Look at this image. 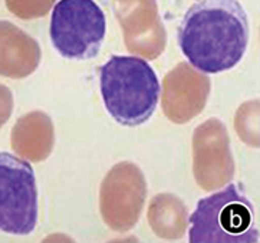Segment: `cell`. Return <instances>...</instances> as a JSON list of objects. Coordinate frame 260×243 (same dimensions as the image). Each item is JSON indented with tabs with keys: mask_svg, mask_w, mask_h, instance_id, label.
Instances as JSON below:
<instances>
[{
	"mask_svg": "<svg viewBox=\"0 0 260 243\" xmlns=\"http://www.w3.org/2000/svg\"><path fill=\"white\" fill-rule=\"evenodd\" d=\"M250 38L239 0H196L178 26V46L203 74H218L243 59Z\"/></svg>",
	"mask_w": 260,
	"mask_h": 243,
	"instance_id": "6da1fadb",
	"label": "cell"
},
{
	"mask_svg": "<svg viewBox=\"0 0 260 243\" xmlns=\"http://www.w3.org/2000/svg\"><path fill=\"white\" fill-rule=\"evenodd\" d=\"M100 86L105 108L121 126H141L158 105V78L150 64L138 56H112L101 68Z\"/></svg>",
	"mask_w": 260,
	"mask_h": 243,
	"instance_id": "7a4b0ae2",
	"label": "cell"
},
{
	"mask_svg": "<svg viewBox=\"0 0 260 243\" xmlns=\"http://www.w3.org/2000/svg\"><path fill=\"white\" fill-rule=\"evenodd\" d=\"M188 239L193 243H257L254 210L243 189L230 183L197 203L190 216Z\"/></svg>",
	"mask_w": 260,
	"mask_h": 243,
	"instance_id": "3957f363",
	"label": "cell"
},
{
	"mask_svg": "<svg viewBox=\"0 0 260 243\" xmlns=\"http://www.w3.org/2000/svg\"><path fill=\"white\" fill-rule=\"evenodd\" d=\"M51 41L69 60L95 58L107 34V17L95 0H59L52 10Z\"/></svg>",
	"mask_w": 260,
	"mask_h": 243,
	"instance_id": "277c9868",
	"label": "cell"
},
{
	"mask_svg": "<svg viewBox=\"0 0 260 243\" xmlns=\"http://www.w3.org/2000/svg\"><path fill=\"white\" fill-rule=\"evenodd\" d=\"M38 223V187L32 166L0 153V232L30 235Z\"/></svg>",
	"mask_w": 260,
	"mask_h": 243,
	"instance_id": "5b68a950",
	"label": "cell"
},
{
	"mask_svg": "<svg viewBox=\"0 0 260 243\" xmlns=\"http://www.w3.org/2000/svg\"><path fill=\"white\" fill-rule=\"evenodd\" d=\"M145 180L138 167L121 163L102 183L101 213L109 227L125 232L134 226L145 200Z\"/></svg>",
	"mask_w": 260,
	"mask_h": 243,
	"instance_id": "8992f818",
	"label": "cell"
},
{
	"mask_svg": "<svg viewBox=\"0 0 260 243\" xmlns=\"http://www.w3.org/2000/svg\"><path fill=\"white\" fill-rule=\"evenodd\" d=\"M39 62V43L17 26L0 22V74L23 78L34 74Z\"/></svg>",
	"mask_w": 260,
	"mask_h": 243,
	"instance_id": "52a82bcc",
	"label": "cell"
},
{
	"mask_svg": "<svg viewBox=\"0 0 260 243\" xmlns=\"http://www.w3.org/2000/svg\"><path fill=\"white\" fill-rule=\"evenodd\" d=\"M19 3V6L13 9L15 15L22 19H34V17H41L46 15L55 3V0H10L8 2V6Z\"/></svg>",
	"mask_w": 260,
	"mask_h": 243,
	"instance_id": "ba28073f",
	"label": "cell"
},
{
	"mask_svg": "<svg viewBox=\"0 0 260 243\" xmlns=\"http://www.w3.org/2000/svg\"><path fill=\"white\" fill-rule=\"evenodd\" d=\"M12 108H13V100L10 91L5 86H0V127L8 121Z\"/></svg>",
	"mask_w": 260,
	"mask_h": 243,
	"instance_id": "9c48e42d",
	"label": "cell"
}]
</instances>
